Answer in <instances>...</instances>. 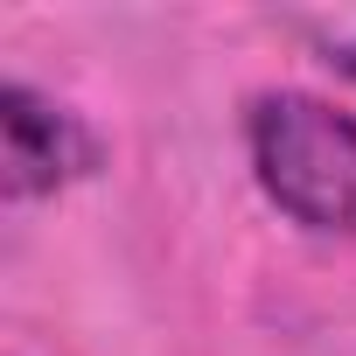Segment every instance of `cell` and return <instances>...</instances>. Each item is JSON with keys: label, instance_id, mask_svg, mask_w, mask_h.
Segmentation results:
<instances>
[{"label": "cell", "instance_id": "2", "mask_svg": "<svg viewBox=\"0 0 356 356\" xmlns=\"http://www.w3.org/2000/svg\"><path fill=\"white\" fill-rule=\"evenodd\" d=\"M98 168H105V140L91 133L84 112H70L29 77L0 84V196L8 203L56 196Z\"/></svg>", "mask_w": 356, "mask_h": 356}, {"label": "cell", "instance_id": "1", "mask_svg": "<svg viewBox=\"0 0 356 356\" xmlns=\"http://www.w3.org/2000/svg\"><path fill=\"white\" fill-rule=\"evenodd\" d=\"M252 175L300 231L356 238V112L314 91H259L245 119Z\"/></svg>", "mask_w": 356, "mask_h": 356}, {"label": "cell", "instance_id": "3", "mask_svg": "<svg viewBox=\"0 0 356 356\" xmlns=\"http://www.w3.org/2000/svg\"><path fill=\"white\" fill-rule=\"evenodd\" d=\"M328 56L321 63H335L342 77H356V22H342V29H328V42H321Z\"/></svg>", "mask_w": 356, "mask_h": 356}]
</instances>
